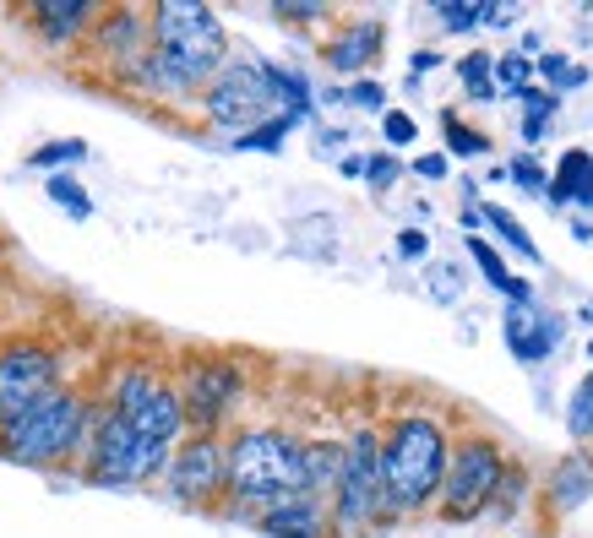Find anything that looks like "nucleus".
<instances>
[{"instance_id": "nucleus-33", "label": "nucleus", "mask_w": 593, "mask_h": 538, "mask_svg": "<svg viewBox=\"0 0 593 538\" xmlns=\"http://www.w3.org/2000/svg\"><path fill=\"white\" fill-rule=\"evenodd\" d=\"M360 174H365V180H370L376 191H387V185H392V180L403 174V163H398L392 152H376V158H365V169H360Z\"/></svg>"}, {"instance_id": "nucleus-20", "label": "nucleus", "mask_w": 593, "mask_h": 538, "mask_svg": "<svg viewBox=\"0 0 593 538\" xmlns=\"http://www.w3.org/2000/svg\"><path fill=\"white\" fill-rule=\"evenodd\" d=\"M299 468H305V495L327 501L338 484V468H343V440H305Z\"/></svg>"}, {"instance_id": "nucleus-15", "label": "nucleus", "mask_w": 593, "mask_h": 538, "mask_svg": "<svg viewBox=\"0 0 593 538\" xmlns=\"http://www.w3.org/2000/svg\"><path fill=\"white\" fill-rule=\"evenodd\" d=\"M256 528L267 538H332V528H327V501H316V495H289V501L256 512Z\"/></svg>"}, {"instance_id": "nucleus-40", "label": "nucleus", "mask_w": 593, "mask_h": 538, "mask_svg": "<svg viewBox=\"0 0 593 538\" xmlns=\"http://www.w3.org/2000/svg\"><path fill=\"white\" fill-rule=\"evenodd\" d=\"M398 251H403V262H425V251H431V245H425V234H420V229H403V234H398Z\"/></svg>"}, {"instance_id": "nucleus-37", "label": "nucleus", "mask_w": 593, "mask_h": 538, "mask_svg": "<svg viewBox=\"0 0 593 538\" xmlns=\"http://www.w3.org/2000/svg\"><path fill=\"white\" fill-rule=\"evenodd\" d=\"M550 115H556V110H528V115H523V141H528V147H534V141H545V131H550Z\"/></svg>"}, {"instance_id": "nucleus-25", "label": "nucleus", "mask_w": 593, "mask_h": 538, "mask_svg": "<svg viewBox=\"0 0 593 538\" xmlns=\"http://www.w3.org/2000/svg\"><path fill=\"white\" fill-rule=\"evenodd\" d=\"M442 126H446V152H457V158H484V152H490V136L468 131L452 110L442 115Z\"/></svg>"}, {"instance_id": "nucleus-29", "label": "nucleus", "mask_w": 593, "mask_h": 538, "mask_svg": "<svg viewBox=\"0 0 593 538\" xmlns=\"http://www.w3.org/2000/svg\"><path fill=\"white\" fill-rule=\"evenodd\" d=\"M539 77H550L556 88H583V82H589V71L572 66L567 55H545V60H539Z\"/></svg>"}, {"instance_id": "nucleus-26", "label": "nucleus", "mask_w": 593, "mask_h": 538, "mask_svg": "<svg viewBox=\"0 0 593 538\" xmlns=\"http://www.w3.org/2000/svg\"><path fill=\"white\" fill-rule=\"evenodd\" d=\"M49 202H60L71 218H88L93 213V202H88V191L71 180V174H49Z\"/></svg>"}, {"instance_id": "nucleus-32", "label": "nucleus", "mask_w": 593, "mask_h": 538, "mask_svg": "<svg viewBox=\"0 0 593 538\" xmlns=\"http://www.w3.org/2000/svg\"><path fill=\"white\" fill-rule=\"evenodd\" d=\"M82 158H88L82 141H49V147H38L27 163H33V169H49V163H82Z\"/></svg>"}, {"instance_id": "nucleus-24", "label": "nucleus", "mask_w": 593, "mask_h": 538, "mask_svg": "<svg viewBox=\"0 0 593 538\" xmlns=\"http://www.w3.org/2000/svg\"><path fill=\"white\" fill-rule=\"evenodd\" d=\"M567 430H572V440H593V370L578 381V392H572V403H567Z\"/></svg>"}, {"instance_id": "nucleus-6", "label": "nucleus", "mask_w": 593, "mask_h": 538, "mask_svg": "<svg viewBox=\"0 0 593 538\" xmlns=\"http://www.w3.org/2000/svg\"><path fill=\"white\" fill-rule=\"evenodd\" d=\"M506 468H512V457L495 435H484V430L457 435L446 451L442 490H436V517L442 523H479Z\"/></svg>"}, {"instance_id": "nucleus-21", "label": "nucleus", "mask_w": 593, "mask_h": 538, "mask_svg": "<svg viewBox=\"0 0 593 538\" xmlns=\"http://www.w3.org/2000/svg\"><path fill=\"white\" fill-rule=\"evenodd\" d=\"M457 77H463V93H468V99H479V104L495 99V60H490L484 49L463 55V60H457Z\"/></svg>"}, {"instance_id": "nucleus-36", "label": "nucleus", "mask_w": 593, "mask_h": 538, "mask_svg": "<svg viewBox=\"0 0 593 538\" xmlns=\"http://www.w3.org/2000/svg\"><path fill=\"white\" fill-rule=\"evenodd\" d=\"M436 16H442L452 33H468V27L479 22V5H468V0H457V5H452V0H446V5H436Z\"/></svg>"}, {"instance_id": "nucleus-30", "label": "nucleus", "mask_w": 593, "mask_h": 538, "mask_svg": "<svg viewBox=\"0 0 593 538\" xmlns=\"http://www.w3.org/2000/svg\"><path fill=\"white\" fill-rule=\"evenodd\" d=\"M528 77H534V66H528L523 55H501V60H495V82H501L506 93H528Z\"/></svg>"}, {"instance_id": "nucleus-34", "label": "nucleus", "mask_w": 593, "mask_h": 538, "mask_svg": "<svg viewBox=\"0 0 593 538\" xmlns=\"http://www.w3.org/2000/svg\"><path fill=\"white\" fill-rule=\"evenodd\" d=\"M431 294H436L442 305H452V299H463V272L452 267V262H442V267H431Z\"/></svg>"}, {"instance_id": "nucleus-22", "label": "nucleus", "mask_w": 593, "mask_h": 538, "mask_svg": "<svg viewBox=\"0 0 593 538\" xmlns=\"http://www.w3.org/2000/svg\"><path fill=\"white\" fill-rule=\"evenodd\" d=\"M523 495H528V473H523V468L512 462V468L501 473V484H495V495H490L484 517H501V523H506V517L517 512V501H523Z\"/></svg>"}, {"instance_id": "nucleus-4", "label": "nucleus", "mask_w": 593, "mask_h": 538, "mask_svg": "<svg viewBox=\"0 0 593 538\" xmlns=\"http://www.w3.org/2000/svg\"><path fill=\"white\" fill-rule=\"evenodd\" d=\"M88 419H93V403L77 387H55L44 403H33L22 419L0 430V457L22 468H66L88 446Z\"/></svg>"}, {"instance_id": "nucleus-31", "label": "nucleus", "mask_w": 593, "mask_h": 538, "mask_svg": "<svg viewBox=\"0 0 593 538\" xmlns=\"http://www.w3.org/2000/svg\"><path fill=\"white\" fill-rule=\"evenodd\" d=\"M468 256L479 262V272H484L495 288H506V277H512V272H506V262L495 256V245H490V240H479V234H474V240H468Z\"/></svg>"}, {"instance_id": "nucleus-12", "label": "nucleus", "mask_w": 593, "mask_h": 538, "mask_svg": "<svg viewBox=\"0 0 593 538\" xmlns=\"http://www.w3.org/2000/svg\"><path fill=\"white\" fill-rule=\"evenodd\" d=\"M93 49H99V60L110 66V77L126 82L152 49L148 11H137V5H104L99 22H93Z\"/></svg>"}, {"instance_id": "nucleus-16", "label": "nucleus", "mask_w": 593, "mask_h": 538, "mask_svg": "<svg viewBox=\"0 0 593 538\" xmlns=\"http://www.w3.org/2000/svg\"><path fill=\"white\" fill-rule=\"evenodd\" d=\"M593 495V451H567L550 473H545V501H550V512H561V517H572L583 501Z\"/></svg>"}, {"instance_id": "nucleus-43", "label": "nucleus", "mask_w": 593, "mask_h": 538, "mask_svg": "<svg viewBox=\"0 0 593 538\" xmlns=\"http://www.w3.org/2000/svg\"><path fill=\"white\" fill-rule=\"evenodd\" d=\"M539 49H545V38H539V33H523V60H528V55H539Z\"/></svg>"}, {"instance_id": "nucleus-35", "label": "nucleus", "mask_w": 593, "mask_h": 538, "mask_svg": "<svg viewBox=\"0 0 593 538\" xmlns=\"http://www.w3.org/2000/svg\"><path fill=\"white\" fill-rule=\"evenodd\" d=\"M381 131H387V141H392V147H409V141L420 136V126H414V115H403V110H387V115H381Z\"/></svg>"}, {"instance_id": "nucleus-11", "label": "nucleus", "mask_w": 593, "mask_h": 538, "mask_svg": "<svg viewBox=\"0 0 593 538\" xmlns=\"http://www.w3.org/2000/svg\"><path fill=\"white\" fill-rule=\"evenodd\" d=\"M163 484L180 506H196V512H213L218 501H229L224 435H185L163 462Z\"/></svg>"}, {"instance_id": "nucleus-3", "label": "nucleus", "mask_w": 593, "mask_h": 538, "mask_svg": "<svg viewBox=\"0 0 593 538\" xmlns=\"http://www.w3.org/2000/svg\"><path fill=\"white\" fill-rule=\"evenodd\" d=\"M152 55L174 71V82L196 99L224 66H229V33L213 5L202 0H158L148 11Z\"/></svg>"}, {"instance_id": "nucleus-2", "label": "nucleus", "mask_w": 593, "mask_h": 538, "mask_svg": "<svg viewBox=\"0 0 593 538\" xmlns=\"http://www.w3.org/2000/svg\"><path fill=\"white\" fill-rule=\"evenodd\" d=\"M305 440L295 430L278 424H246L224 440V462H229V501L267 512L289 495H305Z\"/></svg>"}, {"instance_id": "nucleus-27", "label": "nucleus", "mask_w": 593, "mask_h": 538, "mask_svg": "<svg viewBox=\"0 0 593 538\" xmlns=\"http://www.w3.org/2000/svg\"><path fill=\"white\" fill-rule=\"evenodd\" d=\"M289 126H299V121H295V115H284V110H278L273 121H262L256 131H246V136H240V147H256V152H273V147H278V141L289 136Z\"/></svg>"}, {"instance_id": "nucleus-19", "label": "nucleus", "mask_w": 593, "mask_h": 538, "mask_svg": "<svg viewBox=\"0 0 593 538\" xmlns=\"http://www.w3.org/2000/svg\"><path fill=\"white\" fill-rule=\"evenodd\" d=\"M381 55V27L376 22H354V27H343V33H332L327 44H321V60L332 66V71H365L370 60Z\"/></svg>"}, {"instance_id": "nucleus-1", "label": "nucleus", "mask_w": 593, "mask_h": 538, "mask_svg": "<svg viewBox=\"0 0 593 538\" xmlns=\"http://www.w3.org/2000/svg\"><path fill=\"white\" fill-rule=\"evenodd\" d=\"M452 435L436 413H398L381 424V501L392 517H420L436 506Z\"/></svg>"}, {"instance_id": "nucleus-5", "label": "nucleus", "mask_w": 593, "mask_h": 538, "mask_svg": "<svg viewBox=\"0 0 593 538\" xmlns=\"http://www.w3.org/2000/svg\"><path fill=\"white\" fill-rule=\"evenodd\" d=\"M376 523H387V501H381V430L376 424H354L343 435V468L338 484L327 495V528L332 538H360Z\"/></svg>"}, {"instance_id": "nucleus-7", "label": "nucleus", "mask_w": 593, "mask_h": 538, "mask_svg": "<svg viewBox=\"0 0 593 538\" xmlns=\"http://www.w3.org/2000/svg\"><path fill=\"white\" fill-rule=\"evenodd\" d=\"M163 462H169L163 446H148L121 413L93 403L88 446H82V473L93 484H148V479H163Z\"/></svg>"}, {"instance_id": "nucleus-23", "label": "nucleus", "mask_w": 593, "mask_h": 538, "mask_svg": "<svg viewBox=\"0 0 593 538\" xmlns=\"http://www.w3.org/2000/svg\"><path fill=\"white\" fill-rule=\"evenodd\" d=\"M479 224H490V234L506 240L517 256H534V240H528V229H523L512 213H501V207H479Z\"/></svg>"}, {"instance_id": "nucleus-14", "label": "nucleus", "mask_w": 593, "mask_h": 538, "mask_svg": "<svg viewBox=\"0 0 593 538\" xmlns=\"http://www.w3.org/2000/svg\"><path fill=\"white\" fill-rule=\"evenodd\" d=\"M99 11L104 5H93V0H33L27 5V16H33V27H38V38L44 44H77V38H88V27L99 22Z\"/></svg>"}, {"instance_id": "nucleus-28", "label": "nucleus", "mask_w": 593, "mask_h": 538, "mask_svg": "<svg viewBox=\"0 0 593 538\" xmlns=\"http://www.w3.org/2000/svg\"><path fill=\"white\" fill-rule=\"evenodd\" d=\"M506 180H512V185H523L528 196H545V185H550V174H545V169H539V158H528V152L506 163Z\"/></svg>"}, {"instance_id": "nucleus-18", "label": "nucleus", "mask_w": 593, "mask_h": 538, "mask_svg": "<svg viewBox=\"0 0 593 538\" xmlns=\"http://www.w3.org/2000/svg\"><path fill=\"white\" fill-rule=\"evenodd\" d=\"M545 196H550V207H589L593 213V152L589 147L561 152V163H556Z\"/></svg>"}, {"instance_id": "nucleus-44", "label": "nucleus", "mask_w": 593, "mask_h": 538, "mask_svg": "<svg viewBox=\"0 0 593 538\" xmlns=\"http://www.w3.org/2000/svg\"><path fill=\"white\" fill-rule=\"evenodd\" d=\"M589 359H593V343H589Z\"/></svg>"}, {"instance_id": "nucleus-13", "label": "nucleus", "mask_w": 593, "mask_h": 538, "mask_svg": "<svg viewBox=\"0 0 593 538\" xmlns=\"http://www.w3.org/2000/svg\"><path fill=\"white\" fill-rule=\"evenodd\" d=\"M501 332H506V348H512L523 365L550 359V354H556V343H561V321H556L539 299H528V305H506Z\"/></svg>"}, {"instance_id": "nucleus-9", "label": "nucleus", "mask_w": 593, "mask_h": 538, "mask_svg": "<svg viewBox=\"0 0 593 538\" xmlns=\"http://www.w3.org/2000/svg\"><path fill=\"white\" fill-rule=\"evenodd\" d=\"M60 381V348L38 337H5L0 343V430L22 419L33 403H44Z\"/></svg>"}, {"instance_id": "nucleus-10", "label": "nucleus", "mask_w": 593, "mask_h": 538, "mask_svg": "<svg viewBox=\"0 0 593 538\" xmlns=\"http://www.w3.org/2000/svg\"><path fill=\"white\" fill-rule=\"evenodd\" d=\"M202 110H207V121L213 126H224V131H256L262 121H273L278 115V99H273V88H267V77H262V60H229L207 88H202Z\"/></svg>"}, {"instance_id": "nucleus-17", "label": "nucleus", "mask_w": 593, "mask_h": 538, "mask_svg": "<svg viewBox=\"0 0 593 538\" xmlns=\"http://www.w3.org/2000/svg\"><path fill=\"white\" fill-rule=\"evenodd\" d=\"M169 381L142 365V359H132V365H121V370H110V387H104V408L110 413H121V419H132V413H142V408L163 392Z\"/></svg>"}, {"instance_id": "nucleus-41", "label": "nucleus", "mask_w": 593, "mask_h": 538, "mask_svg": "<svg viewBox=\"0 0 593 538\" xmlns=\"http://www.w3.org/2000/svg\"><path fill=\"white\" fill-rule=\"evenodd\" d=\"M414 174H420V180H442V174H446V158H442V152H425V158H414Z\"/></svg>"}, {"instance_id": "nucleus-42", "label": "nucleus", "mask_w": 593, "mask_h": 538, "mask_svg": "<svg viewBox=\"0 0 593 538\" xmlns=\"http://www.w3.org/2000/svg\"><path fill=\"white\" fill-rule=\"evenodd\" d=\"M512 16H517V5H479V22H490V27H501Z\"/></svg>"}, {"instance_id": "nucleus-39", "label": "nucleus", "mask_w": 593, "mask_h": 538, "mask_svg": "<svg viewBox=\"0 0 593 538\" xmlns=\"http://www.w3.org/2000/svg\"><path fill=\"white\" fill-rule=\"evenodd\" d=\"M273 16H278V22H321L327 5H273Z\"/></svg>"}, {"instance_id": "nucleus-8", "label": "nucleus", "mask_w": 593, "mask_h": 538, "mask_svg": "<svg viewBox=\"0 0 593 538\" xmlns=\"http://www.w3.org/2000/svg\"><path fill=\"white\" fill-rule=\"evenodd\" d=\"M174 398H180L191 435H218L229 424V413L246 403V370L224 354H196V359L180 365Z\"/></svg>"}, {"instance_id": "nucleus-38", "label": "nucleus", "mask_w": 593, "mask_h": 538, "mask_svg": "<svg viewBox=\"0 0 593 538\" xmlns=\"http://www.w3.org/2000/svg\"><path fill=\"white\" fill-rule=\"evenodd\" d=\"M343 99H349V104H360V110H381V104H387V93H381L376 82H360V88H349Z\"/></svg>"}]
</instances>
